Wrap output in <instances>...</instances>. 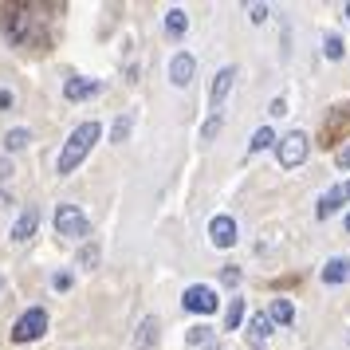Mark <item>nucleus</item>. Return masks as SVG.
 Here are the masks:
<instances>
[{
	"mask_svg": "<svg viewBox=\"0 0 350 350\" xmlns=\"http://www.w3.org/2000/svg\"><path fill=\"white\" fill-rule=\"evenodd\" d=\"M0 177H8V161H0Z\"/></svg>",
	"mask_w": 350,
	"mask_h": 350,
	"instance_id": "473e14b6",
	"label": "nucleus"
},
{
	"mask_svg": "<svg viewBox=\"0 0 350 350\" xmlns=\"http://www.w3.org/2000/svg\"><path fill=\"white\" fill-rule=\"evenodd\" d=\"M268 334H271V315H252V323H248V347L260 350L264 342H268Z\"/></svg>",
	"mask_w": 350,
	"mask_h": 350,
	"instance_id": "f8f14e48",
	"label": "nucleus"
},
{
	"mask_svg": "<svg viewBox=\"0 0 350 350\" xmlns=\"http://www.w3.org/2000/svg\"><path fill=\"white\" fill-rule=\"evenodd\" d=\"M79 264H83V268H95V264H98V248H95V244H87V248L79 252Z\"/></svg>",
	"mask_w": 350,
	"mask_h": 350,
	"instance_id": "393cba45",
	"label": "nucleus"
},
{
	"mask_svg": "<svg viewBox=\"0 0 350 350\" xmlns=\"http://www.w3.org/2000/svg\"><path fill=\"white\" fill-rule=\"evenodd\" d=\"M98 122H83V126H75L71 130V138H67V146H64V154H59V174H75V165H79L87 154H91V146L98 142Z\"/></svg>",
	"mask_w": 350,
	"mask_h": 350,
	"instance_id": "f03ea898",
	"label": "nucleus"
},
{
	"mask_svg": "<svg viewBox=\"0 0 350 350\" xmlns=\"http://www.w3.org/2000/svg\"><path fill=\"white\" fill-rule=\"evenodd\" d=\"M0 287H4V275H0Z\"/></svg>",
	"mask_w": 350,
	"mask_h": 350,
	"instance_id": "58836bf2",
	"label": "nucleus"
},
{
	"mask_svg": "<svg viewBox=\"0 0 350 350\" xmlns=\"http://www.w3.org/2000/svg\"><path fill=\"white\" fill-rule=\"evenodd\" d=\"M134 342H138V350H150L154 342H158V319L146 315L142 323H138V334H134Z\"/></svg>",
	"mask_w": 350,
	"mask_h": 350,
	"instance_id": "dca6fc26",
	"label": "nucleus"
},
{
	"mask_svg": "<svg viewBox=\"0 0 350 350\" xmlns=\"http://www.w3.org/2000/svg\"><path fill=\"white\" fill-rule=\"evenodd\" d=\"M347 197H350V181H347Z\"/></svg>",
	"mask_w": 350,
	"mask_h": 350,
	"instance_id": "4c0bfd02",
	"label": "nucleus"
},
{
	"mask_svg": "<svg viewBox=\"0 0 350 350\" xmlns=\"http://www.w3.org/2000/svg\"><path fill=\"white\" fill-rule=\"evenodd\" d=\"M28 142H32V130H24V126H16V130L4 134V150H8V154H12V150H24Z\"/></svg>",
	"mask_w": 350,
	"mask_h": 350,
	"instance_id": "6ab92c4d",
	"label": "nucleus"
},
{
	"mask_svg": "<svg viewBox=\"0 0 350 350\" xmlns=\"http://www.w3.org/2000/svg\"><path fill=\"white\" fill-rule=\"evenodd\" d=\"M0 24L16 48H48L51 44L44 4H0Z\"/></svg>",
	"mask_w": 350,
	"mask_h": 350,
	"instance_id": "f257e3e1",
	"label": "nucleus"
},
{
	"mask_svg": "<svg viewBox=\"0 0 350 350\" xmlns=\"http://www.w3.org/2000/svg\"><path fill=\"white\" fill-rule=\"evenodd\" d=\"M130 114H118V122H114V130H111V142H126V134H130Z\"/></svg>",
	"mask_w": 350,
	"mask_h": 350,
	"instance_id": "5701e85b",
	"label": "nucleus"
},
{
	"mask_svg": "<svg viewBox=\"0 0 350 350\" xmlns=\"http://www.w3.org/2000/svg\"><path fill=\"white\" fill-rule=\"evenodd\" d=\"M307 150H311V142H307V134H303V130H291V134H284V138H280V165H284V170H295V165H303Z\"/></svg>",
	"mask_w": 350,
	"mask_h": 350,
	"instance_id": "423d86ee",
	"label": "nucleus"
},
{
	"mask_svg": "<svg viewBox=\"0 0 350 350\" xmlns=\"http://www.w3.org/2000/svg\"><path fill=\"white\" fill-rule=\"evenodd\" d=\"M240 323H244V299H232V303H228V311H224V327H228V331H237Z\"/></svg>",
	"mask_w": 350,
	"mask_h": 350,
	"instance_id": "aec40b11",
	"label": "nucleus"
},
{
	"mask_svg": "<svg viewBox=\"0 0 350 350\" xmlns=\"http://www.w3.org/2000/svg\"><path fill=\"white\" fill-rule=\"evenodd\" d=\"M350 280V260L347 256H334V260H327V268H323V284H347Z\"/></svg>",
	"mask_w": 350,
	"mask_h": 350,
	"instance_id": "ddd939ff",
	"label": "nucleus"
},
{
	"mask_svg": "<svg viewBox=\"0 0 350 350\" xmlns=\"http://www.w3.org/2000/svg\"><path fill=\"white\" fill-rule=\"evenodd\" d=\"M8 107H12V95H8V91H0V111H8Z\"/></svg>",
	"mask_w": 350,
	"mask_h": 350,
	"instance_id": "2f4dec72",
	"label": "nucleus"
},
{
	"mask_svg": "<svg viewBox=\"0 0 350 350\" xmlns=\"http://www.w3.org/2000/svg\"><path fill=\"white\" fill-rule=\"evenodd\" d=\"M342 138H350V107H334L319 126V146L327 150V146H338Z\"/></svg>",
	"mask_w": 350,
	"mask_h": 350,
	"instance_id": "7ed1b4c3",
	"label": "nucleus"
},
{
	"mask_svg": "<svg viewBox=\"0 0 350 350\" xmlns=\"http://www.w3.org/2000/svg\"><path fill=\"white\" fill-rule=\"evenodd\" d=\"M44 331H48V311H44V307H32V311H24V315L16 319L12 342H36Z\"/></svg>",
	"mask_w": 350,
	"mask_h": 350,
	"instance_id": "39448f33",
	"label": "nucleus"
},
{
	"mask_svg": "<svg viewBox=\"0 0 350 350\" xmlns=\"http://www.w3.org/2000/svg\"><path fill=\"white\" fill-rule=\"evenodd\" d=\"M248 16H252V24H264V20H268V4H252Z\"/></svg>",
	"mask_w": 350,
	"mask_h": 350,
	"instance_id": "bb28decb",
	"label": "nucleus"
},
{
	"mask_svg": "<svg viewBox=\"0 0 350 350\" xmlns=\"http://www.w3.org/2000/svg\"><path fill=\"white\" fill-rule=\"evenodd\" d=\"M334 161H338V165H342V170H350V142L342 146V150H338V158H334Z\"/></svg>",
	"mask_w": 350,
	"mask_h": 350,
	"instance_id": "c756f323",
	"label": "nucleus"
},
{
	"mask_svg": "<svg viewBox=\"0 0 350 350\" xmlns=\"http://www.w3.org/2000/svg\"><path fill=\"white\" fill-rule=\"evenodd\" d=\"M205 350H221V347H217V342H213V347H205Z\"/></svg>",
	"mask_w": 350,
	"mask_h": 350,
	"instance_id": "72a5a7b5",
	"label": "nucleus"
},
{
	"mask_svg": "<svg viewBox=\"0 0 350 350\" xmlns=\"http://www.w3.org/2000/svg\"><path fill=\"white\" fill-rule=\"evenodd\" d=\"M221 280H224L228 287H237V284H240V268H232V264H228V268L221 271Z\"/></svg>",
	"mask_w": 350,
	"mask_h": 350,
	"instance_id": "cd10ccee",
	"label": "nucleus"
},
{
	"mask_svg": "<svg viewBox=\"0 0 350 350\" xmlns=\"http://www.w3.org/2000/svg\"><path fill=\"white\" fill-rule=\"evenodd\" d=\"M36 224H40V208H24V213H20L16 217V224H12V240H28L36 232Z\"/></svg>",
	"mask_w": 350,
	"mask_h": 350,
	"instance_id": "4468645a",
	"label": "nucleus"
},
{
	"mask_svg": "<svg viewBox=\"0 0 350 350\" xmlns=\"http://www.w3.org/2000/svg\"><path fill=\"white\" fill-rule=\"evenodd\" d=\"M268 315H271V323H291L295 319V307H291V299H271Z\"/></svg>",
	"mask_w": 350,
	"mask_h": 350,
	"instance_id": "a211bd4d",
	"label": "nucleus"
},
{
	"mask_svg": "<svg viewBox=\"0 0 350 350\" xmlns=\"http://www.w3.org/2000/svg\"><path fill=\"white\" fill-rule=\"evenodd\" d=\"M185 342H189V347H213V331H208V327H193V331L185 334Z\"/></svg>",
	"mask_w": 350,
	"mask_h": 350,
	"instance_id": "4be33fe9",
	"label": "nucleus"
},
{
	"mask_svg": "<svg viewBox=\"0 0 350 350\" xmlns=\"http://www.w3.org/2000/svg\"><path fill=\"white\" fill-rule=\"evenodd\" d=\"M342 201H347V185H334V189H327L323 193V201H319V217H323V221H327V217H331V213H338V208H342Z\"/></svg>",
	"mask_w": 350,
	"mask_h": 350,
	"instance_id": "2eb2a0df",
	"label": "nucleus"
},
{
	"mask_svg": "<svg viewBox=\"0 0 350 350\" xmlns=\"http://www.w3.org/2000/svg\"><path fill=\"white\" fill-rule=\"evenodd\" d=\"M51 284H55V291H67V287H71V271H55Z\"/></svg>",
	"mask_w": 350,
	"mask_h": 350,
	"instance_id": "c85d7f7f",
	"label": "nucleus"
},
{
	"mask_svg": "<svg viewBox=\"0 0 350 350\" xmlns=\"http://www.w3.org/2000/svg\"><path fill=\"white\" fill-rule=\"evenodd\" d=\"M323 51H327V59H342V40H338V36H327V40H323Z\"/></svg>",
	"mask_w": 350,
	"mask_h": 350,
	"instance_id": "b1692460",
	"label": "nucleus"
},
{
	"mask_svg": "<svg viewBox=\"0 0 350 350\" xmlns=\"http://www.w3.org/2000/svg\"><path fill=\"white\" fill-rule=\"evenodd\" d=\"M98 91H103V79H67L64 98H71V103H83V98H95Z\"/></svg>",
	"mask_w": 350,
	"mask_h": 350,
	"instance_id": "9d476101",
	"label": "nucleus"
},
{
	"mask_svg": "<svg viewBox=\"0 0 350 350\" xmlns=\"http://www.w3.org/2000/svg\"><path fill=\"white\" fill-rule=\"evenodd\" d=\"M55 232L67 240H83V237H91V224H87V217L75 205H59L55 208Z\"/></svg>",
	"mask_w": 350,
	"mask_h": 350,
	"instance_id": "20e7f679",
	"label": "nucleus"
},
{
	"mask_svg": "<svg viewBox=\"0 0 350 350\" xmlns=\"http://www.w3.org/2000/svg\"><path fill=\"white\" fill-rule=\"evenodd\" d=\"M232 79H237V71H232V67H221V71H217V79H213V95H208V107H213V114L221 111V103L228 98V91H232Z\"/></svg>",
	"mask_w": 350,
	"mask_h": 350,
	"instance_id": "1a4fd4ad",
	"label": "nucleus"
},
{
	"mask_svg": "<svg viewBox=\"0 0 350 350\" xmlns=\"http://www.w3.org/2000/svg\"><path fill=\"white\" fill-rule=\"evenodd\" d=\"M347 24H350V4H347Z\"/></svg>",
	"mask_w": 350,
	"mask_h": 350,
	"instance_id": "f704fd0d",
	"label": "nucleus"
},
{
	"mask_svg": "<svg viewBox=\"0 0 350 350\" xmlns=\"http://www.w3.org/2000/svg\"><path fill=\"white\" fill-rule=\"evenodd\" d=\"M275 142V134H271V126H260L252 134V142H248V150H252V154H260V150H268V146Z\"/></svg>",
	"mask_w": 350,
	"mask_h": 350,
	"instance_id": "412c9836",
	"label": "nucleus"
},
{
	"mask_svg": "<svg viewBox=\"0 0 350 350\" xmlns=\"http://www.w3.org/2000/svg\"><path fill=\"white\" fill-rule=\"evenodd\" d=\"M271 114H275V118H280V114H287V103H284V98H271Z\"/></svg>",
	"mask_w": 350,
	"mask_h": 350,
	"instance_id": "7c9ffc66",
	"label": "nucleus"
},
{
	"mask_svg": "<svg viewBox=\"0 0 350 350\" xmlns=\"http://www.w3.org/2000/svg\"><path fill=\"white\" fill-rule=\"evenodd\" d=\"M347 232H350V213H347Z\"/></svg>",
	"mask_w": 350,
	"mask_h": 350,
	"instance_id": "c9c22d12",
	"label": "nucleus"
},
{
	"mask_svg": "<svg viewBox=\"0 0 350 350\" xmlns=\"http://www.w3.org/2000/svg\"><path fill=\"white\" fill-rule=\"evenodd\" d=\"M4 201H8V197H4V193H0V205H4Z\"/></svg>",
	"mask_w": 350,
	"mask_h": 350,
	"instance_id": "e433bc0d",
	"label": "nucleus"
},
{
	"mask_svg": "<svg viewBox=\"0 0 350 350\" xmlns=\"http://www.w3.org/2000/svg\"><path fill=\"white\" fill-rule=\"evenodd\" d=\"M185 28H189L185 8H170V12H165V32L170 36H185Z\"/></svg>",
	"mask_w": 350,
	"mask_h": 350,
	"instance_id": "f3484780",
	"label": "nucleus"
},
{
	"mask_svg": "<svg viewBox=\"0 0 350 350\" xmlns=\"http://www.w3.org/2000/svg\"><path fill=\"white\" fill-rule=\"evenodd\" d=\"M208 237H213L217 248H232V244H237V221H232V217H213Z\"/></svg>",
	"mask_w": 350,
	"mask_h": 350,
	"instance_id": "6e6552de",
	"label": "nucleus"
},
{
	"mask_svg": "<svg viewBox=\"0 0 350 350\" xmlns=\"http://www.w3.org/2000/svg\"><path fill=\"white\" fill-rule=\"evenodd\" d=\"M193 55L189 51H177L174 59H170V79H174V87H189V79H193Z\"/></svg>",
	"mask_w": 350,
	"mask_h": 350,
	"instance_id": "9b49d317",
	"label": "nucleus"
},
{
	"mask_svg": "<svg viewBox=\"0 0 350 350\" xmlns=\"http://www.w3.org/2000/svg\"><path fill=\"white\" fill-rule=\"evenodd\" d=\"M217 130H221V114H213V118H208L205 126H201V142H208V138H213Z\"/></svg>",
	"mask_w": 350,
	"mask_h": 350,
	"instance_id": "a878e982",
	"label": "nucleus"
},
{
	"mask_svg": "<svg viewBox=\"0 0 350 350\" xmlns=\"http://www.w3.org/2000/svg\"><path fill=\"white\" fill-rule=\"evenodd\" d=\"M181 303H185V311H193V315H213L221 299H217V291L208 284H193V287H185Z\"/></svg>",
	"mask_w": 350,
	"mask_h": 350,
	"instance_id": "0eeeda50",
	"label": "nucleus"
}]
</instances>
